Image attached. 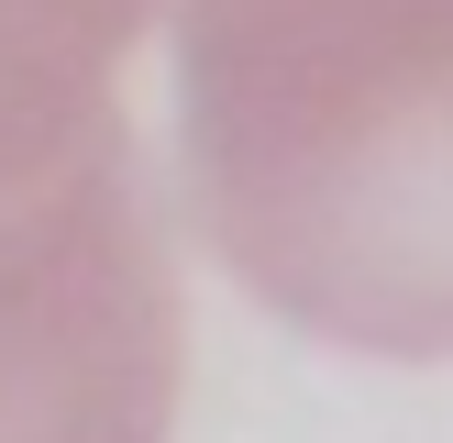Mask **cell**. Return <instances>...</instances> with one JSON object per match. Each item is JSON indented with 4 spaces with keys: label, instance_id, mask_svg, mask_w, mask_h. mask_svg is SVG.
<instances>
[{
    "label": "cell",
    "instance_id": "6da1fadb",
    "mask_svg": "<svg viewBox=\"0 0 453 443\" xmlns=\"http://www.w3.org/2000/svg\"><path fill=\"white\" fill-rule=\"evenodd\" d=\"M177 155L277 322L453 354V0H188Z\"/></svg>",
    "mask_w": 453,
    "mask_h": 443
},
{
    "label": "cell",
    "instance_id": "7a4b0ae2",
    "mask_svg": "<svg viewBox=\"0 0 453 443\" xmlns=\"http://www.w3.org/2000/svg\"><path fill=\"white\" fill-rule=\"evenodd\" d=\"M188 310L155 177L111 122L44 189L0 199V443H166Z\"/></svg>",
    "mask_w": 453,
    "mask_h": 443
},
{
    "label": "cell",
    "instance_id": "3957f363",
    "mask_svg": "<svg viewBox=\"0 0 453 443\" xmlns=\"http://www.w3.org/2000/svg\"><path fill=\"white\" fill-rule=\"evenodd\" d=\"M155 0H0V199L44 189L122 111L111 78L144 44Z\"/></svg>",
    "mask_w": 453,
    "mask_h": 443
}]
</instances>
